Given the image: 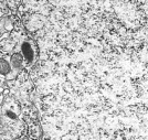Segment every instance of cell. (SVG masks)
Segmentation results:
<instances>
[{
	"label": "cell",
	"instance_id": "obj_1",
	"mask_svg": "<svg viewBox=\"0 0 148 140\" xmlns=\"http://www.w3.org/2000/svg\"><path fill=\"white\" fill-rule=\"evenodd\" d=\"M21 54L23 55L25 60L29 64L33 63L34 59H36V48L33 45V43L27 40V41H23L22 44H21Z\"/></svg>",
	"mask_w": 148,
	"mask_h": 140
},
{
	"label": "cell",
	"instance_id": "obj_2",
	"mask_svg": "<svg viewBox=\"0 0 148 140\" xmlns=\"http://www.w3.org/2000/svg\"><path fill=\"white\" fill-rule=\"evenodd\" d=\"M23 60H25V57L21 53H14L10 57V65L14 71H19L22 67Z\"/></svg>",
	"mask_w": 148,
	"mask_h": 140
},
{
	"label": "cell",
	"instance_id": "obj_3",
	"mask_svg": "<svg viewBox=\"0 0 148 140\" xmlns=\"http://www.w3.org/2000/svg\"><path fill=\"white\" fill-rule=\"evenodd\" d=\"M11 65L10 63L7 61L6 59L3 57H0V74L2 75H9L11 72Z\"/></svg>",
	"mask_w": 148,
	"mask_h": 140
}]
</instances>
